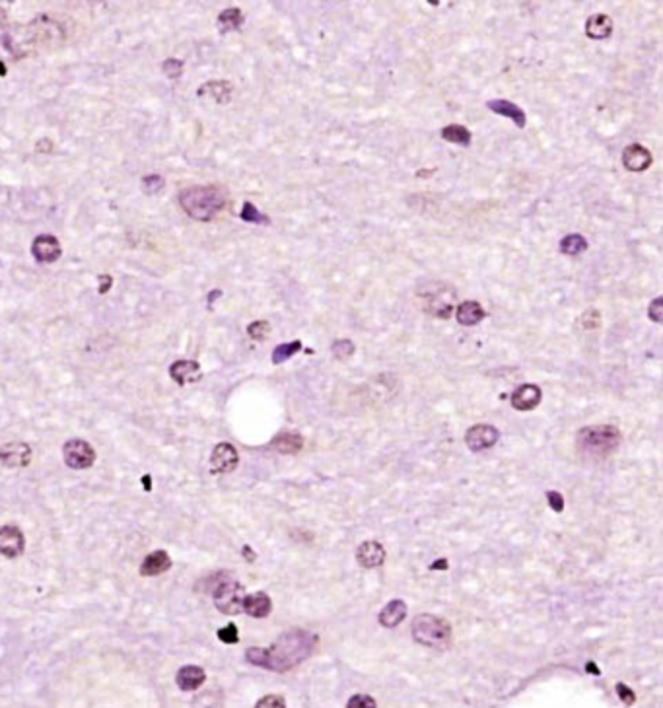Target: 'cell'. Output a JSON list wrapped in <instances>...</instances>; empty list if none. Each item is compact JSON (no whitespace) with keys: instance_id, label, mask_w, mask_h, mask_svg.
Listing matches in <instances>:
<instances>
[{"instance_id":"cell-1","label":"cell","mask_w":663,"mask_h":708,"mask_svg":"<svg viewBox=\"0 0 663 708\" xmlns=\"http://www.w3.org/2000/svg\"><path fill=\"white\" fill-rule=\"evenodd\" d=\"M317 644V636L307 631H288L271 648H249L246 658L249 663L273 671H288L302 663Z\"/></svg>"},{"instance_id":"cell-2","label":"cell","mask_w":663,"mask_h":708,"mask_svg":"<svg viewBox=\"0 0 663 708\" xmlns=\"http://www.w3.org/2000/svg\"><path fill=\"white\" fill-rule=\"evenodd\" d=\"M179 205L191 218L209 222L218 217L222 208L226 207V195L214 185H195L181 191Z\"/></svg>"},{"instance_id":"cell-3","label":"cell","mask_w":663,"mask_h":708,"mask_svg":"<svg viewBox=\"0 0 663 708\" xmlns=\"http://www.w3.org/2000/svg\"><path fill=\"white\" fill-rule=\"evenodd\" d=\"M578 450L586 455L605 457L621 444V432L611 425H597L582 428L576 436Z\"/></svg>"},{"instance_id":"cell-4","label":"cell","mask_w":663,"mask_h":708,"mask_svg":"<svg viewBox=\"0 0 663 708\" xmlns=\"http://www.w3.org/2000/svg\"><path fill=\"white\" fill-rule=\"evenodd\" d=\"M417 298L422 306V310L428 315L438 317V320H447L454 313L455 302H457V294H455L454 286L440 283V281L420 286Z\"/></svg>"},{"instance_id":"cell-5","label":"cell","mask_w":663,"mask_h":708,"mask_svg":"<svg viewBox=\"0 0 663 708\" xmlns=\"http://www.w3.org/2000/svg\"><path fill=\"white\" fill-rule=\"evenodd\" d=\"M413 638L422 646L428 648H436V650H445L449 648L454 633L449 623L438 617V615L422 613L418 615L413 623Z\"/></svg>"},{"instance_id":"cell-6","label":"cell","mask_w":663,"mask_h":708,"mask_svg":"<svg viewBox=\"0 0 663 708\" xmlns=\"http://www.w3.org/2000/svg\"><path fill=\"white\" fill-rule=\"evenodd\" d=\"M243 588L234 580H226L216 585L214 590V605L216 609L226 615H237L243 611Z\"/></svg>"},{"instance_id":"cell-7","label":"cell","mask_w":663,"mask_h":708,"mask_svg":"<svg viewBox=\"0 0 663 708\" xmlns=\"http://www.w3.org/2000/svg\"><path fill=\"white\" fill-rule=\"evenodd\" d=\"M63 457L70 469H88L95 462V452L86 440H68L63 448Z\"/></svg>"},{"instance_id":"cell-8","label":"cell","mask_w":663,"mask_h":708,"mask_svg":"<svg viewBox=\"0 0 663 708\" xmlns=\"http://www.w3.org/2000/svg\"><path fill=\"white\" fill-rule=\"evenodd\" d=\"M500 438L498 428L490 425H474L467 430L465 434V444L469 446L471 452H484L488 448H493Z\"/></svg>"},{"instance_id":"cell-9","label":"cell","mask_w":663,"mask_h":708,"mask_svg":"<svg viewBox=\"0 0 663 708\" xmlns=\"http://www.w3.org/2000/svg\"><path fill=\"white\" fill-rule=\"evenodd\" d=\"M31 462V448L26 442H8L0 448V463L8 469L28 467Z\"/></svg>"},{"instance_id":"cell-10","label":"cell","mask_w":663,"mask_h":708,"mask_svg":"<svg viewBox=\"0 0 663 708\" xmlns=\"http://www.w3.org/2000/svg\"><path fill=\"white\" fill-rule=\"evenodd\" d=\"M26 539L22 529L16 526H4L0 528V555L8 558H16L24 553Z\"/></svg>"},{"instance_id":"cell-11","label":"cell","mask_w":663,"mask_h":708,"mask_svg":"<svg viewBox=\"0 0 663 708\" xmlns=\"http://www.w3.org/2000/svg\"><path fill=\"white\" fill-rule=\"evenodd\" d=\"M61 244L55 236H49V234H41L33 239V246H31V253L33 257L38 259L39 263H55L58 257H61Z\"/></svg>"},{"instance_id":"cell-12","label":"cell","mask_w":663,"mask_h":708,"mask_svg":"<svg viewBox=\"0 0 663 708\" xmlns=\"http://www.w3.org/2000/svg\"><path fill=\"white\" fill-rule=\"evenodd\" d=\"M239 462L237 450L232 444L222 442L214 450H212V457H210V465L214 473H230L234 471Z\"/></svg>"},{"instance_id":"cell-13","label":"cell","mask_w":663,"mask_h":708,"mask_svg":"<svg viewBox=\"0 0 663 708\" xmlns=\"http://www.w3.org/2000/svg\"><path fill=\"white\" fill-rule=\"evenodd\" d=\"M356 560L364 568H378L385 560V549L378 541H364L356 551Z\"/></svg>"},{"instance_id":"cell-14","label":"cell","mask_w":663,"mask_h":708,"mask_svg":"<svg viewBox=\"0 0 663 708\" xmlns=\"http://www.w3.org/2000/svg\"><path fill=\"white\" fill-rule=\"evenodd\" d=\"M541 389L535 384H523L512 393V407L516 411H531L541 403Z\"/></svg>"},{"instance_id":"cell-15","label":"cell","mask_w":663,"mask_h":708,"mask_svg":"<svg viewBox=\"0 0 663 708\" xmlns=\"http://www.w3.org/2000/svg\"><path fill=\"white\" fill-rule=\"evenodd\" d=\"M623 164L628 171H644L652 166V154L642 144H628L623 152Z\"/></svg>"},{"instance_id":"cell-16","label":"cell","mask_w":663,"mask_h":708,"mask_svg":"<svg viewBox=\"0 0 663 708\" xmlns=\"http://www.w3.org/2000/svg\"><path fill=\"white\" fill-rule=\"evenodd\" d=\"M170 376L175 379L179 386H187V384L199 381L200 376H202V372H200L199 362H195V360H177V362L171 364Z\"/></svg>"},{"instance_id":"cell-17","label":"cell","mask_w":663,"mask_h":708,"mask_svg":"<svg viewBox=\"0 0 663 708\" xmlns=\"http://www.w3.org/2000/svg\"><path fill=\"white\" fill-rule=\"evenodd\" d=\"M207 679V673L202 668L199 666H183L177 675H175V681H177V687L181 691H195L199 689L200 685L205 683Z\"/></svg>"},{"instance_id":"cell-18","label":"cell","mask_w":663,"mask_h":708,"mask_svg":"<svg viewBox=\"0 0 663 708\" xmlns=\"http://www.w3.org/2000/svg\"><path fill=\"white\" fill-rule=\"evenodd\" d=\"M170 568H171L170 555H168L166 551H154V553H150V555L143 560L141 574H143V576H158V574L168 572Z\"/></svg>"},{"instance_id":"cell-19","label":"cell","mask_w":663,"mask_h":708,"mask_svg":"<svg viewBox=\"0 0 663 708\" xmlns=\"http://www.w3.org/2000/svg\"><path fill=\"white\" fill-rule=\"evenodd\" d=\"M486 107H488L490 111H494V113L512 119L518 127H525V123H527L525 111L521 109L520 105L513 104V102H508V100H490V102L486 104Z\"/></svg>"},{"instance_id":"cell-20","label":"cell","mask_w":663,"mask_h":708,"mask_svg":"<svg viewBox=\"0 0 663 708\" xmlns=\"http://www.w3.org/2000/svg\"><path fill=\"white\" fill-rule=\"evenodd\" d=\"M232 90L234 88L226 80H212V82H207V84L200 86L197 94L200 97H210L216 104H227L230 97H232Z\"/></svg>"},{"instance_id":"cell-21","label":"cell","mask_w":663,"mask_h":708,"mask_svg":"<svg viewBox=\"0 0 663 708\" xmlns=\"http://www.w3.org/2000/svg\"><path fill=\"white\" fill-rule=\"evenodd\" d=\"M271 609H273V601H271V597L265 592L246 595V599H243V611L247 615H251V617H255V619L266 617V615L271 613Z\"/></svg>"},{"instance_id":"cell-22","label":"cell","mask_w":663,"mask_h":708,"mask_svg":"<svg viewBox=\"0 0 663 708\" xmlns=\"http://www.w3.org/2000/svg\"><path fill=\"white\" fill-rule=\"evenodd\" d=\"M613 33V19L607 14H593L586 22V36L593 41L607 39Z\"/></svg>"},{"instance_id":"cell-23","label":"cell","mask_w":663,"mask_h":708,"mask_svg":"<svg viewBox=\"0 0 663 708\" xmlns=\"http://www.w3.org/2000/svg\"><path fill=\"white\" fill-rule=\"evenodd\" d=\"M405 617H407V604L401 601V599H393V601H389V604L381 609V613H379L378 619L381 627L393 629V627H397Z\"/></svg>"},{"instance_id":"cell-24","label":"cell","mask_w":663,"mask_h":708,"mask_svg":"<svg viewBox=\"0 0 663 708\" xmlns=\"http://www.w3.org/2000/svg\"><path fill=\"white\" fill-rule=\"evenodd\" d=\"M484 315H486L484 308L479 302H474V300L461 302L459 308H457V322L461 323V325H467V327L483 322Z\"/></svg>"},{"instance_id":"cell-25","label":"cell","mask_w":663,"mask_h":708,"mask_svg":"<svg viewBox=\"0 0 663 708\" xmlns=\"http://www.w3.org/2000/svg\"><path fill=\"white\" fill-rule=\"evenodd\" d=\"M271 448H275L278 453H298L303 448V438L296 432H285V434L276 436L273 440Z\"/></svg>"},{"instance_id":"cell-26","label":"cell","mask_w":663,"mask_h":708,"mask_svg":"<svg viewBox=\"0 0 663 708\" xmlns=\"http://www.w3.org/2000/svg\"><path fill=\"white\" fill-rule=\"evenodd\" d=\"M241 24H243V12L239 8H226L220 12L218 29L222 33L236 31V29L241 28Z\"/></svg>"},{"instance_id":"cell-27","label":"cell","mask_w":663,"mask_h":708,"mask_svg":"<svg viewBox=\"0 0 663 708\" xmlns=\"http://www.w3.org/2000/svg\"><path fill=\"white\" fill-rule=\"evenodd\" d=\"M586 249H588V239L584 236H580V234H568V236L562 237V242H560V253H564V255H582Z\"/></svg>"},{"instance_id":"cell-28","label":"cell","mask_w":663,"mask_h":708,"mask_svg":"<svg viewBox=\"0 0 663 708\" xmlns=\"http://www.w3.org/2000/svg\"><path fill=\"white\" fill-rule=\"evenodd\" d=\"M442 139L454 144H461V146H469L471 144V132L463 125H447L442 129Z\"/></svg>"},{"instance_id":"cell-29","label":"cell","mask_w":663,"mask_h":708,"mask_svg":"<svg viewBox=\"0 0 663 708\" xmlns=\"http://www.w3.org/2000/svg\"><path fill=\"white\" fill-rule=\"evenodd\" d=\"M300 350H302V343H300V340L282 343V345H278L275 349V352H273V362H275V364H282V362H286L288 359H292L296 352H300Z\"/></svg>"},{"instance_id":"cell-30","label":"cell","mask_w":663,"mask_h":708,"mask_svg":"<svg viewBox=\"0 0 663 708\" xmlns=\"http://www.w3.org/2000/svg\"><path fill=\"white\" fill-rule=\"evenodd\" d=\"M241 220L243 222H251V224H269V217H265L263 212H259L257 210V207L253 205V203H243V207H241Z\"/></svg>"},{"instance_id":"cell-31","label":"cell","mask_w":663,"mask_h":708,"mask_svg":"<svg viewBox=\"0 0 663 708\" xmlns=\"http://www.w3.org/2000/svg\"><path fill=\"white\" fill-rule=\"evenodd\" d=\"M271 333V323L265 322V320H259V322H253L249 327H247V335L251 337L253 340H263L269 337Z\"/></svg>"},{"instance_id":"cell-32","label":"cell","mask_w":663,"mask_h":708,"mask_svg":"<svg viewBox=\"0 0 663 708\" xmlns=\"http://www.w3.org/2000/svg\"><path fill=\"white\" fill-rule=\"evenodd\" d=\"M333 354L337 356L339 360H346V359H351L352 354H354V345H352L351 340H346V339H342V340H337V343H333Z\"/></svg>"},{"instance_id":"cell-33","label":"cell","mask_w":663,"mask_h":708,"mask_svg":"<svg viewBox=\"0 0 663 708\" xmlns=\"http://www.w3.org/2000/svg\"><path fill=\"white\" fill-rule=\"evenodd\" d=\"M166 181L161 175H146L143 180V189L148 193V195H156L158 191L163 189Z\"/></svg>"},{"instance_id":"cell-34","label":"cell","mask_w":663,"mask_h":708,"mask_svg":"<svg viewBox=\"0 0 663 708\" xmlns=\"http://www.w3.org/2000/svg\"><path fill=\"white\" fill-rule=\"evenodd\" d=\"M161 70L168 78H179L181 72H183V63L179 58H168V61H163Z\"/></svg>"},{"instance_id":"cell-35","label":"cell","mask_w":663,"mask_h":708,"mask_svg":"<svg viewBox=\"0 0 663 708\" xmlns=\"http://www.w3.org/2000/svg\"><path fill=\"white\" fill-rule=\"evenodd\" d=\"M376 707H378V702H376L374 697H369V695H354V697H351V700L346 702V708H376Z\"/></svg>"},{"instance_id":"cell-36","label":"cell","mask_w":663,"mask_h":708,"mask_svg":"<svg viewBox=\"0 0 663 708\" xmlns=\"http://www.w3.org/2000/svg\"><path fill=\"white\" fill-rule=\"evenodd\" d=\"M255 708H286V700L280 695H266L257 702Z\"/></svg>"},{"instance_id":"cell-37","label":"cell","mask_w":663,"mask_h":708,"mask_svg":"<svg viewBox=\"0 0 663 708\" xmlns=\"http://www.w3.org/2000/svg\"><path fill=\"white\" fill-rule=\"evenodd\" d=\"M218 638L222 640V643H226V644H236L237 640H239V634H237L236 624H227V627H224V629H220Z\"/></svg>"},{"instance_id":"cell-38","label":"cell","mask_w":663,"mask_h":708,"mask_svg":"<svg viewBox=\"0 0 663 708\" xmlns=\"http://www.w3.org/2000/svg\"><path fill=\"white\" fill-rule=\"evenodd\" d=\"M648 315H650V320L655 323H662L663 322V298L660 296V298H655L654 302L650 304V308H648Z\"/></svg>"},{"instance_id":"cell-39","label":"cell","mask_w":663,"mask_h":708,"mask_svg":"<svg viewBox=\"0 0 663 708\" xmlns=\"http://www.w3.org/2000/svg\"><path fill=\"white\" fill-rule=\"evenodd\" d=\"M580 323H582L586 329H596V327H599V323H601V315H599V312H596V310H589V312H586L582 317H580Z\"/></svg>"},{"instance_id":"cell-40","label":"cell","mask_w":663,"mask_h":708,"mask_svg":"<svg viewBox=\"0 0 663 708\" xmlns=\"http://www.w3.org/2000/svg\"><path fill=\"white\" fill-rule=\"evenodd\" d=\"M547 498H549V504L552 510L554 512L564 510V501H562V494H560V492H549Z\"/></svg>"},{"instance_id":"cell-41","label":"cell","mask_w":663,"mask_h":708,"mask_svg":"<svg viewBox=\"0 0 663 708\" xmlns=\"http://www.w3.org/2000/svg\"><path fill=\"white\" fill-rule=\"evenodd\" d=\"M616 693H618V697L623 699V702H625V705H632V702H634V693L628 689L626 685H623V683H618V685H616Z\"/></svg>"},{"instance_id":"cell-42","label":"cell","mask_w":663,"mask_h":708,"mask_svg":"<svg viewBox=\"0 0 663 708\" xmlns=\"http://www.w3.org/2000/svg\"><path fill=\"white\" fill-rule=\"evenodd\" d=\"M97 283H99V286H97L99 294H107L111 284H113V278H111V274H97Z\"/></svg>"},{"instance_id":"cell-43","label":"cell","mask_w":663,"mask_h":708,"mask_svg":"<svg viewBox=\"0 0 663 708\" xmlns=\"http://www.w3.org/2000/svg\"><path fill=\"white\" fill-rule=\"evenodd\" d=\"M218 296H222V292H220V290H214V292H210L209 294V302L212 304V302H214V298H218Z\"/></svg>"},{"instance_id":"cell-44","label":"cell","mask_w":663,"mask_h":708,"mask_svg":"<svg viewBox=\"0 0 663 708\" xmlns=\"http://www.w3.org/2000/svg\"><path fill=\"white\" fill-rule=\"evenodd\" d=\"M4 74H6V66H4V63H0V76Z\"/></svg>"}]
</instances>
